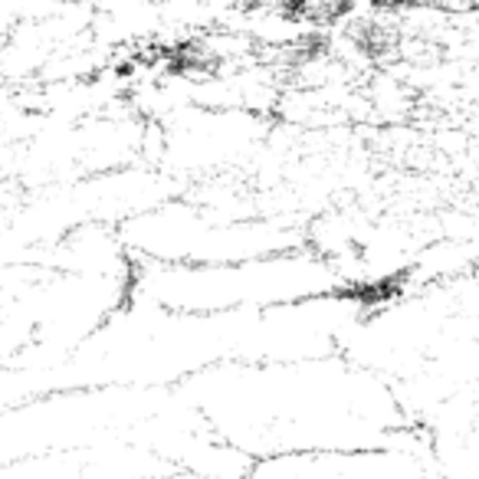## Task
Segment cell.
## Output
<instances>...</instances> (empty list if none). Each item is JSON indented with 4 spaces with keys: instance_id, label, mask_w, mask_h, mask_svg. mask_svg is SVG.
I'll return each mask as SVG.
<instances>
[{
    "instance_id": "cell-5",
    "label": "cell",
    "mask_w": 479,
    "mask_h": 479,
    "mask_svg": "<svg viewBox=\"0 0 479 479\" xmlns=\"http://www.w3.org/2000/svg\"><path fill=\"white\" fill-rule=\"evenodd\" d=\"M207 119H211L207 128H203V125L201 128H191V125L174 128V155H178L181 161L194 164V168L223 161V158H230L233 151H243L246 141H250V131H240L250 122V115H243L240 125H230L236 119L233 112H220V115L207 112Z\"/></svg>"
},
{
    "instance_id": "cell-4",
    "label": "cell",
    "mask_w": 479,
    "mask_h": 479,
    "mask_svg": "<svg viewBox=\"0 0 479 479\" xmlns=\"http://www.w3.org/2000/svg\"><path fill=\"white\" fill-rule=\"evenodd\" d=\"M433 473L430 443L394 450L263 456L246 466L243 479H427Z\"/></svg>"
},
{
    "instance_id": "cell-2",
    "label": "cell",
    "mask_w": 479,
    "mask_h": 479,
    "mask_svg": "<svg viewBox=\"0 0 479 479\" xmlns=\"http://www.w3.org/2000/svg\"><path fill=\"white\" fill-rule=\"evenodd\" d=\"M355 293L341 266L316 250L256 256L223 266H155L131 263L128 296L164 312L184 316H220V312H266L279 306Z\"/></svg>"
},
{
    "instance_id": "cell-3",
    "label": "cell",
    "mask_w": 479,
    "mask_h": 479,
    "mask_svg": "<svg viewBox=\"0 0 479 479\" xmlns=\"http://www.w3.org/2000/svg\"><path fill=\"white\" fill-rule=\"evenodd\" d=\"M115 236L131 263L155 266H223L309 243L293 227L273 220H233L174 197L122 220Z\"/></svg>"
},
{
    "instance_id": "cell-7",
    "label": "cell",
    "mask_w": 479,
    "mask_h": 479,
    "mask_svg": "<svg viewBox=\"0 0 479 479\" xmlns=\"http://www.w3.org/2000/svg\"><path fill=\"white\" fill-rule=\"evenodd\" d=\"M427 479H447V476H437V473H430V476H427Z\"/></svg>"
},
{
    "instance_id": "cell-1",
    "label": "cell",
    "mask_w": 479,
    "mask_h": 479,
    "mask_svg": "<svg viewBox=\"0 0 479 479\" xmlns=\"http://www.w3.org/2000/svg\"><path fill=\"white\" fill-rule=\"evenodd\" d=\"M217 443L246 460L286 453L427 447L378 374L341 355L279 365H217L174 388Z\"/></svg>"
},
{
    "instance_id": "cell-6",
    "label": "cell",
    "mask_w": 479,
    "mask_h": 479,
    "mask_svg": "<svg viewBox=\"0 0 479 479\" xmlns=\"http://www.w3.org/2000/svg\"><path fill=\"white\" fill-rule=\"evenodd\" d=\"M135 479H207L197 473H184V470H171V473H158V476H135Z\"/></svg>"
}]
</instances>
